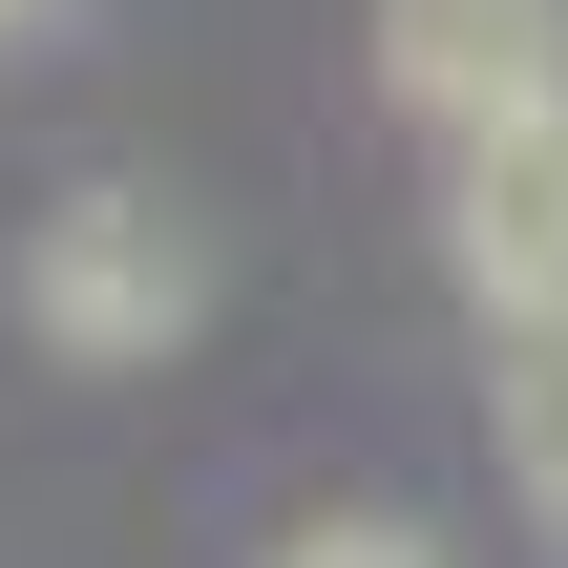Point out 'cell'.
<instances>
[{
    "instance_id": "cell-6",
    "label": "cell",
    "mask_w": 568,
    "mask_h": 568,
    "mask_svg": "<svg viewBox=\"0 0 568 568\" xmlns=\"http://www.w3.org/2000/svg\"><path fill=\"white\" fill-rule=\"evenodd\" d=\"M21 21H63V0H0V42H21Z\"/></svg>"
},
{
    "instance_id": "cell-2",
    "label": "cell",
    "mask_w": 568,
    "mask_h": 568,
    "mask_svg": "<svg viewBox=\"0 0 568 568\" xmlns=\"http://www.w3.org/2000/svg\"><path fill=\"white\" fill-rule=\"evenodd\" d=\"M443 274L464 316H568V84L506 105V126H443Z\"/></svg>"
},
{
    "instance_id": "cell-5",
    "label": "cell",
    "mask_w": 568,
    "mask_h": 568,
    "mask_svg": "<svg viewBox=\"0 0 568 568\" xmlns=\"http://www.w3.org/2000/svg\"><path fill=\"white\" fill-rule=\"evenodd\" d=\"M274 568H443V548H422V527H295Z\"/></svg>"
},
{
    "instance_id": "cell-4",
    "label": "cell",
    "mask_w": 568,
    "mask_h": 568,
    "mask_svg": "<svg viewBox=\"0 0 568 568\" xmlns=\"http://www.w3.org/2000/svg\"><path fill=\"white\" fill-rule=\"evenodd\" d=\"M485 400H506V485L568 527V316H506L485 337Z\"/></svg>"
},
{
    "instance_id": "cell-3",
    "label": "cell",
    "mask_w": 568,
    "mask_h": 568,
    "mask_svg": "<svg viewBox=\"0 0 568 568\" xmlns=\"http://www.w3.org/2000/svg\"><path fill=\"white\" fill-rule=\"evenodd\" d=\"M379 84L422 126H506L568 84V0H379Z\"/></svg>"
},
{
    "instance_id": "cell-1",
    "label": "cell",
    "mask_w": 568,
    "mask_h": 568,
    "mask_svg": "<svg viewBox=\"0 0 568 568\" xmlns=\"http://www.w3.org/2000/svg\"><path fill=\"white\" fill-rule=\"evenodd\" d=\"M21 316H42V358H169L190 316H211V232L169 211V190H63L42 211V253H21Z\"/></svg>"
}]
</instances>
